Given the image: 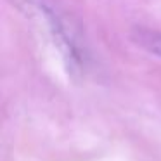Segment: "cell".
Returning <instances> with one entry per match:
<instances>
[{
  "label": "cell",
  "instance_id": "7a4b0ae2",
  "mask_svg": "<svg viewBox=\"0 0 161 161\" xmlns=\"http://www.w3.org/2000/svg\"><path fill=\"white\" fill-rule=\"evenodd\" d=\"M132 36L142 49H146L149 52H153L154 56L161 57V33L139 28L132 33Z\"/></svg>",
  "mask_w": 161,
  "mask_h": 161
},
{
  "label": "cell",
  "instance_id": "6da1fadb",
  "mask_svg": "<svg viewBox=\"0 0 161 161\" xmlns=\"http://www.w3.org/2000/svg\"><path fill=\"white\" fill-rule=\"evenodd\" d=\"M35 7L43 16L50 35H52L54 42L57 43V49L61 50L64 59L71 64V68H81L85 63V49H81L80 42H78V35L66 21V18L61 16L57 9H54L45 0H35Z\"/></svg>",
  "mask_w": 161,
  "mask_h": 161
}]
</instances>
